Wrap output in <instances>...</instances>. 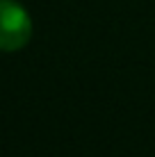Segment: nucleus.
Wrapping results in <instances>:
<instances>
[{"label":"nucleus","mask_w":155,"mask_h":157,"mask_svg":"<svg viewBox=\"0 0 155 157\" xmlns=\"http://www.w3.org/2000/svg\"><path fill=\"white\" fill-rule=\"evenodd\" d=\"M32 39V18L16 0H0V50L16 52Z\"/></svg>","instance_id":"f257e3e1"}]
</instances>
